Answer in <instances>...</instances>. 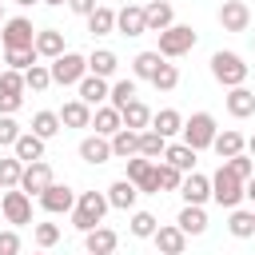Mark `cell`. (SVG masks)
I'll return each mask as SVG.
<instances>
[{
	"mask_svg": "<svg viewBox=\"0 0 255 255\" xmlns=\"http://www.w3.org/2000/svg\"><path fill=\"white\" fill-rule=\"evenodd\" d=\"M108 191H80V199H76V207H72V227L76 231H92V227H100L104 223V215H108Z\"/></svg>",
	"mask_w": 255,
	"mask_h": 255,
	"instance_id": "cell-1",
	"label": "cell"
},
{
	"mask_svg": "<svg viewBox=\"0 0 255 255\" xmlns=\"http://www.w3.org/2000/svg\"><path fill=\"white\" fill-rule=\"evenodd\" d=\"M247 64H243V56L239 52H215L211 56V76H215V84H223V88H239V84H247Z\"/></svg>",
	"mask_w": 255,
	"mask_h": 255,
	"instance_id": "cell-2",
	"label": "cell"
},
{
	"mask_svg": "<svg viewBox=\"0 0 255 255\" xmlns=\"http://www.w3.org/2000/svg\"><path fill=\"white\" fill-rule=\"evenodd\" d=\"M195 40H199V36H195L191 24H171V28L159 32V48H155V52H159L163 60H179V56H187V52L195 48Z\"/></svg>",
	"mask_w": 255,
	"mask_h": 255,
	"instance_id": "cell-3",
	"label": "cell"
},
{
	"mask_svg": "<svg viewBox=\"0 0 255 255\" xmlns=\"http://www.w3.org/2000/svg\"><path fill=\"white\" fill-rule=\"evenodd\" d=\"M211 199L219 203V207H239L247 195H243V179L235 175V171H227V163H219V171L211 175Z\"/></svg>",
	"mask_w": 255,
	"mask_h": 255,
	"instance_id": "cell-4",
	"label": "cell"
},
{
	"mask_svg": "<svg viewBox=\"0 0 255 255\" xmlns=\"http://www.w3.org/2000/svg\"><path fill=\"white\" fill-rule=\"evenodd\" d=\"M48 68H52V84H60V88H76V84L88 76V56H80V52H64V56L48 60Z\"/></svg>",
	"mask_w": 255,
	"mask_h": 255,
	"instance_id": "cell-5",
	"label": "cell"
},
{
	"mask_svg": "<svg viewBox=\"0 0 255 255\" xmlns=\"http://www.w3.org/2000/svg\"><path fill=\"white\" fill-rule=\"evenodd\" d=\"M183 143L187 147H195V151H203V147H211L215 143V135H219V128H215V116L211 112H195L191 120H183Z\"/></svg>",
	"mask_w": 255,
	"mask_h": 255,
	"instance_id": "cell-6",
	"label": "cell"
},
{
	"mask_svg": "<svg viewBox=\"0 0 255 255\" xmlns=\"http://www.w3.org/2000/svg\"><path fill=\"white\" fill-rule=\"evenodd\" d=\"M0 215H4V223H12V227L32 223V195L20 191V187H8V191L0 195Z\"/></svg>",
	"mask_w": 255,
	"mask_h": 255,
	"instance_id": "cell-7",
	"label": "cell"
},
{
	"mask_svg": "<svg viewBox=\"0 0 255 255\" xmlns=\"http://www.w3.org/2000/svg\"><path fill=\"white\" fill-rule=\"evenodd\" d=\"M36 32H40V28H32L28 16H12V20L0 24V40H4V48H36Z\"/></svg>",
	"mask_w": 255,
	"mask_h": 255,
	"instance_id": "cell-8",
	"label": "cell"
},
{
	"mask_svg": "<svg viewBox=\"0 0 255 255\" xmlns=\"http://www.w3.org/2000/svg\"><path fill=\"white\" fill-rule=\"evenodd\" d=\"M128 163V179L139 187V195H159V183H155V159H147V155H131V159H124Z\"/></svg>",
	"mask_w": 255,
	"mask_h": 255,
	"instance_id": "cell-9",
	"label": "cell"
},
{
	"mask_svg": "<svg viewBox=\"0 0 255 255\" xmlns=\"http://www.w3.org/2000/svg\"><path fill=\"white\" fill-rule=\"evenodd\" d=\"M56 183V175H52V163L48 159H36V163H24V175H20V191H28V195H44L48 187Z\"/></svg>",
	"mask_w": 255,
	"mask_h": 255,
	"instance_id": "cell-10",
	"label": "cell"
},
{
	"mask_svg": "<svg viewBox=\"0 0 255 255\" xmlns=\"http://www.w3.org/2000/svg\"><path fill=\"white\" fill-rule=\"evenodd\" d=\"M219 28H223V32H247V28H251V8H247V0H223V4H219Z\"/></svg>",
	"mask_w": 255,
	"mask_h": 255,
	"instance_id": "cell-11",
	"label": "cell"
},
{
	"mask_svg": "<svg viewBox=\"0 0 255 255\" xmlns=\"http://www.w3.org/2000/svg\"><path fill=\"white\" fill-rule=\"evenodd\" d=\"M116 32L128 36V40L143 36V32H147V12H143V4H124V8L116 12Z\"/></svg>",
	"mask_w": 255,
	"mask_h": 255,
	"instance_id": "cell-12",
	"label": "cell"
},
{
	"mask_svg": "<svg viewBox=\"0 0 255 255\" xmlns=\"http://www.w3.org/2000/svg\"><path fill=\"white\" fill-rule=\"evenodd\" d=\"M76 191L68 187V183H52L44 195H40V207L48 211V215H72V207H76Z\"/></svg>",
	"mask_w": 255,
	"mask_h": 255,
	"instance_id": "cell-13",
	"label": "cell"
},
{
	"mask_svg": "<svg viewBox=\"0 0 255 255\" xmlns=\"http://www.w3.org/2000/svg\"><path fill=\"white\" fill-rule=\"evenodd\" d=\"M151 243H155V251H159V255H183L187 235H183V227H179V223H159V227H155V235H151Z\"/></svg>",
	"mask_w": 255,
	"mask_h": 255,
	"instance_id": "cell-14",
	"label": "cell"
},
{
	"mask_svg": "<svg viewBox=\"0 0 255 255\" xmlns=\"http://www.w3.org/2000/svg\"><path fill=\"white\" fill-rule=\"evenodd\" d=\"M80 159H84V163H92V167H96V163L116 159V155H112V139H108V135H100V131L84 135V139H80Z\"/></svg>",
	"mask_w": 255,
	"mask_h": 255,
	"instance_id": "cell-15",
	"label": "cell"
},
{
	"mask_svg": "<svg viewBox=\"0 0 255 255\" xmlns=\"http://www.w3.org/2000/svg\"><path fill=\"white\" fill-rule=\"evenodd\" d=\"M179 195H183V203H207L211 199V175H199V171H187L183 175V183H179Z\"/></svg>",
	"mask_w": 255,
	"mask_h": 255,
	"instance_id": "cell-16",
	"label": "cell"
},
{
	"mask_svg": "<svg viewBox=\"0 0 255 255\" xmlns=\"http://www.w3.org/2000/svg\"><path fill=\"white\" fill-rule=\"evenodd\" d=\"M116 247H120V235H116L112 227L100 223V227L84 231V251H88V255H112Z\"/></svg>",
	"mask_w": 255,
	"mask_h": 255,
	"instance_id": "cell-17",
	"label": "cell"
},
{
	"mask_svg": "<svg viewBox=\"0 0 255 255\" xmlns=\"http://www.w3.org/2000/svg\"><path fill=\"white\" fill-rule=\"evenodd\" d=\"M76 88H80V100H84V104H92V108L108 104V96H112V84H108L104 76H92V72H88Z\"/></svg>",
	"mask_w": 255,
	"mask_h": 255,
	"instance_id": "cell-18",
	"label": "cell"
},
{
	"mask_svg": "<svg viewBox=\"0 0 255 255\" xmlns=\"http://www.w3.org/2000/svg\"><path fill=\"white\" fill-rule=\"evenodd\" d=\"M135 199H139V187L124 175V179H116L112 187H108V203L116 207V211H135Z\"/></svg>",
	"mask_w": 255,
	"mask_h": 255,
	"instance_id": "cell-19",
	"label": "cell"
},
{
	"mask_svg": "<svg viewBox=\"0 0 255 255\" xmlns=\"http://www.w3.org/2000/svg\"><path fill=\"white\" fill-rule=\"evenodd\" d=\"M92 112H96V108L76 96V100H68V104L60 108V124H64V128H92Z\"/></svg>",
	"mask_w": 255,
	"mask_h": 255,
	"instance_id": "cell-20",
	"label": "cell"
},
{
	"mask_svg": "<svg viewBox=\"0 0 255 255\" xmlns=\"http://www.w3.org/2000/svg\"><path fill=\"white\" fill-rule=\"evenodd\" d=\"M143 12H147V32H155V36L175 24V8L167 0H151V4H143Z\"/></svg>",
	"mask_w": 255,
	"mask_h": 255,
	"instance_id": "cell-21",
	"label": "cell"
},
{
	"mask_svg": "<svg viewBox=\"0 0 255 255\" xmlns=\"http://www.w3.org/2000/svg\"><path fill=\"white\" fill-rule=\"evenodd\" d=\"M36 52H40V60L64 56V52H68V48H64V32H60V28H40V32H36Z\"/></svg>",
	"mask_w": 255,
	"mask_h": 255,
	"instance_id": "cell-22",
	"label": "cell"
},
{
	"mask_svg": "<svg viewBox=\"0 0 255 255\" xmlns=\"http://www.w3.org/2000/svg\"><path fill=\"white\" fill-rule=\"evenodd\" d=\"M92 128L100 131V135H116L120 128H124V116H120V108H112V104H100L96 112H92Z\"/></svg>",
	"mask_w": 255,
	"mask_h": 255,
	"instance_id": "cell-23",
	"label": "cell"
},
{
	"mask_svg": "<svg viewBox=\"0 0 255 255\" xmlns=\"http://www.w3.org/2000/svg\"><path fill=\"white\" fill-rule=\"evenodd\" d=\"M211 151H215L219 159H231V155H239V151H247V139H243V131H235V128H223V131L215 135V143H211Z\"/></svg>",
	"mask_w": 255,
	"mask_h": 255,
	"instance_id": "cell-24",
	"label": "cell"
},
{
	"mask_svg": "<svg viewBox=\"0 0 255 255\" xmlns=\"http://www.w3.org/2000/svg\"><path fill=\"white\" fill-rule=\"evenodd\" d=\"M227 112L235 116V120H247V116H255V92L251 88H227Z\"/></svg>",
	"mask_w": 255,
	"mask_h": 255,
	"instance_id": "cell-25",
	"label": "cell"
},
{
	"mask_svg": "<svg viewBox=\"0 0 255 255\" xmlns=\"http://www.w3.org/2000/svg\"><path fill=\"white\" fill-rule=\"evenodd\" d=\"M88 72H92V76H104V80H112V76L120 72V56H116L112 48H96V52L88 56Z\"/></svg>",
	"mask_w": 255,
	"mask_h": 255,
	"instance_id": "cell-26",
	"label": "cell"
},
{
	"mask_svg": "<svg viewBox=\"0 0 255 255\" xmlns=\"http://www.w3.org/2000/svg\"><path fill=\"white\" fill-rule=\"evenodd\" d=\"M120 116H124V128H131V131H147V128H151V116H155V112H151V108H147V104H143V100L135 96V100H131V104H128V108L120 112Z\"/></svg>",
	"mask_w": 255,
	"mask_h": 255,
	"instance_id": "cell-27",
	"label": "cell"
},
{
	"mask_svg": "<svg viewBox=\"0 0 255 255\" xmlns=\"http://www.w3.org/2000/svg\"><path fill=\"white\" fill-rule=\"evenodd\" d=\"M44 143H48V139H40L36 131H24V135L12 143V155L24 159V163H36V159H44Z\"/></svg>",
	"mask_w": 255,
	"mask_h": 255,
	"instance_id": "cell-28",
	"label": "cell"
},
{
	"mask_svg": "<svg viewBox=\"0 0 255 255\" xmlns=\"http://www.w3.org/2000/svg\"><path fill=\"white\" fill-rule=\"evenodd\" d=\"M175 223L183 227V235H203V231H207V211H203L199 203H183Z\"/></svg>",
	"mask_w": 255,
	"mask_h": 255,
	"instance_id": "cell-29",
	"label": "cell"
},
{
	"mask_svg": "<svg viewBox=\"0 0 255 255\" xmlns=\"http://www.w3.org/2000/svg\"><path fill=\"white\" fill-rule=\"evenodd\" d=\"M151 128H155L163 139H171V135H179V131H183V116H179L175 108H159V112L151 116Z\"/></svg>",
	"mask_w": 255,
	"mask_h": 255,
	"instance_id": "cell-30",
	"label": "cell"
},
{
	"mask_svg": "<svg viewBox=\"0 0 255 255\" xmlns=\"http://www.w3.org/2000/svg\"><path fill=\"white\" fill-rule=\"evenodd\" d=\"M112 155H116V159H131V155H139V131L120 128V131L112 135Z\"/></svg>",
	"mask_w": 255,
	"mask_h": 255,
	"instance_id": "cell-31",
	"label": "cell"
},
{
	"mask_svg": "<svg viewBox=\"0 0 255 255\" xmlns=\"http://www.w3.org/2000/svg\"><path fill=\"white\" fill-rule=\"evenodd\" d=\"M195 155H199V151H195V147H187L183 139H179V143H167V151H163V159H167L171 167H179L183 175H187V171H195Z\"/></svg>",
	"mask_w": 255,
	"mask_h": 255,
	"instance_id": "cell-32",
	"label": "cell"
},
{
	"mask_svg": "<svg viewBox=\"0 0 255 255\" xmlns=\"http://www.w3.org/2000/svg\"><path fill=\"white\" fill-rule=\"evenodd\" d=\"M88 32H92V36H112V32H116V8L100 4V8L88 16Z\"/></svg>",
	"mask_w": 255,
	"mask_h": 255,
	"instance_id": "cell-33",
	"label": "cell"
},
{
	"mask_svg": "<svg viewBox=\"0 0 255 255\" xmlns=\"http://www.w3.org/2000/svg\"><path fill=\"white\" fill-rule=\"evenodd\" d=\"M227 231H231L235 239H251V235H255V211H239V207H231V215H227Z\"/></svg>",
	"mask_w": 255,
	"mask_h": 255,
	"instance_id": "cell-34",
	"label": "cell"
},
{
	"mask_svg": "<svg viewBox=\"0 0 255 255\" xmlns=\"http://www.w3.org/2000/svg\"><path fill=\"white\" fill-rule=\"evenodd\" d=\"M159 64H163V56H159L155 48H151V52H139V56L131 60V76H135V80H151V76L159 72Z\"/></svg>",
	"mask_w": 255,
	"mask_h": 255,
	"instance_id": "cell-35",
	"label": "cell"
},
{
	"mask_svg": "<svg viewBox=\"0 0 255 255\" xmlns=\"http://www.w3.org/2000/svg\"><path fill=\"white\" fill-rule=\"evenodd\" d=\"M4 64L16 72H28L32 64H40V52L36 48H4Z\"/></svg>",
	"mask_w": 255,
	"mask_h": 255,
	"instance_id": "cell-36",
	"label": "cell"
},
{
	"mask_svg": "<svg viewBox=\"0 0 255 255\" xmlns=\"http://www.w3.org/2000/svg\"><path fill=\"white\" fill-rule=\"evenodd\" d=\"M60 112H36L32 116V131L40 135V139H52V135H60Z\"/></svg>",
	"mask_w": 255,
	"mask_h": 255,
	"instance_id": "cell-37",
	"label": "cell"
},
{
	"mask_svg": "<svg viewBox=\"0 0 255 255\" xmlns=\"http://www.w3.org/2000/svg\"><path fill=\"white\" fill-rule=\"evenodd\" d=\"M163 151H167V139H163L155 128L139 131V155H147V159H163Z\"/></svg>",
	"mask_w": 255,
	"mask_h": 255,
	"instance_id": "cell-38",
	"label": "cell"
},
{
	"mask_svg": "<svg viewBox=\"0 0 255 255\" xmlns=\"http://www.w3.org/2000/svg\"><path fill=\"white\" fill-rule=\"evenodd\" d=\"M155 183H159V191H179L183 171H179V167H171L167 159H155Z\"/></svg>",
	"mask_w": 255,
	"mask_h": 255,
	"instance_id": "cell-39",
	"label": "cell"
},
{
	"mask_svg": "<svg viewBox=\"0 0 255 255\" xmlns=\"http://www.w3.org/2000/svg\"><path fill=\"white\" fill-rule=\"evenodd\" d=\"M155 227H159V219H155L151 211H131V219H128V231H131L135 239H151Z\"/></svg>",
	"mask_w": 255,
	"mask_h": 255,
	"instance_id": "cell-40",
	"label": "cell"
},
{
	"mask_svg": "<svg viewBox=\"0 0 255 255\" xmlns=\"http://www.w3.org/2000/svg\"><path fill=\"white\" fill-rule=\"evenodd\" d=\"M131 100H135V76H128V80H116V84H112V96H108V104L124 112Z\"/></svg>",
	"mask_w": 255,
	"mask_h": 255,
	"instance_id": "cell-41",
	"label": "cell"
},
{
	"mask_svg": "<svg viewBox=\"0 0 255 255\" xmlns=\"http://www.w3.org/2000/svg\"><path fill=\"white\" fill-rule=\"evenodd\" d=\"M24 84H28V92H48L52 88V68L48 64H32L24 72Z\"/></svg>",
	"mask_w": 255,
	"mask_h": 255,
	"instance_id": "cell-42",
	"label": "cell"
},
{
	"mask_svg": "<svg viewBox=\"0 0 255 255\" xmlns=\"http://www.w3.org/2000/svg\"><path fill=\"white\" fill-rule=\"evenodd\" d=\"M151 88H155V92H175V88H179V68L163 60V64H159V72L151 76Z\"/></svg>",
	"mask_w": 255,
	"mask_h": 255,
	"instance_id": "cell-43",
	"label": "cell"
},
{
	"mask_svg": "<svg viewBox=\"0 0 255 255\" xmlns=\"http://www.w3.org/2000/svg\"><path fill=\"white\" fill-rule=\"evenodd\" d=\"M20 175H24V159L4 155V159H0V183H4V191H8V187H20Z\"/></svg>",
	"mask_w": 255,
	"mask_h": 255,
	"instance_id": "cell-44",
	"label": "cell"
},
{
	"mask_svg": "<svg viewBox=\"0 0 255 255\" xmlns=\"http://www.w3.org/2000/svg\"><path fill=\"white\" fill-rule=\"evenodd\" d=\"M223 163H227V171H235L243 183L255 175V155H251V151H239V155H231V159H223Z\"/></svg>",
	"mask_w": 255,
	"mask_h": 255,
	"instance_id": "cell-45",
	"label": "cell"
},
{
	"mask_svg": "<svg viewBox=\"0 0 255 255\" xmlns=\"http://www.w3.org/2000/svg\"><path fill=\"white\" fill-rule=\"evenodd\" d=\"M32 239H36L40 251H48V247L60 243V227H56V223H32Z\"/></svg>",
	"mask_w": 255,
	"mask_h": 255,
	"instance_id": "cell-46",
	"label": "cell"
},
{
	"mask_svg": "<svg viewBox=\"0 0 255 255\" xmlns=\"http://www.w3.org/2000/svg\"><path fill=\"white\" fill-rule=\"evenodd\" d=\"M0 92H16V96H24V92H28V84H24V72H16V68H4V72H0Z\"/></svg>",
	"mask_w": 255,
	"mask_h": 255,
	"instance_id": "cell-47",
	"label": "cell"
},
{
	"mask_svg": "<svg viewBox=\"0 0 255 255\" xmlns=\"http://www.w3.org/2000/svg\"><path fill=\"white\" fill-rule=\"evenodd\" d=\"M20 135H24V128H20L12 116H0V147H12Z\"/></svg>",
	"mask_w": 255,
	"mask_h": 255,
	"instance_id": "cell-48",
	"label": "cell"
},
{
	"mask_svg": "<svg viewBox=\"0 0 255 255\" xmlns=\"http://www.w3.org/2000/svg\"><path fill=\"white\" fill-rule=\"evenodd\" d=\"M24 108V96H16V92H0V116H16Z\"/></svg>",
	"mask_w": 255,
	"mask_h": 255,
	"instance_id": "cell-49",
	"label": "cell"
},
{
	"mask_svg": "<svg viewBox=\"0 0 255 255\" xmlns=\"http://www.w3.org/2000/svg\"><path fill=\"white\" fill-rule=\"evenodd\" d=\"M0 255H20V235L8 227V231H0Z\"/></svg>",
	"mask_w": 255,
	"mask_h": 255,
	"instance_id": "cell-50",
	"label": "cell"
},
{
	"mask_svg": "<svg viewBox=\"0 0 255 255\" xmlns=\"http://www.w3.org/2000/svg\"><path fill=\"white\" fill-rule=\"evenodd\" d=\"M96 8H100L96 0H68V12H76V16H84V20H88Z\"/></svg>",
	"mask_w": 255,
	"mask_h": 255,
	"instance_id": "cell-51",
	"label": "cell"
},
{
	"mask_svg": "<svg viewBox=\"0 0 255 255\" xmlns=\"http://www.w3.org/2000/svg\"><path fill=\"white\" fill-rule=\"evenodd\" d=\"M243 195H247V199H251V203H255V175H251V179H247V183H243Z\"/></svg>",
	"mask_w": 255,
	"mask_h": 255,
	"instance_id": "cell-52",
	"label": "cell"
},
{
	"mask_svg": "<svg viewBox=\"0 0 255 255\" xmlns=\"http://www.w3.org/2000/svg\"><path fill=\"white\" fill-rule=\"evenodd\" d=\"M12 4H20V8H32V4H40V0H12Z\"/></svg>",
	"mask_w": 255,
	"mask_h": 255,
	"instance_id": "cell-53",
	"label": "cell"
},
{
	"mask_svg": "<svg viewBox=\"0 0 255 255\" xmlns=\"http://www.w3.org/2000/svg\"><path fill=\"white\" fill-rule=\"evenodd\" d=\"M40 4H48V8H60V4H68V0H40Z\"/></svg>",
	"mask_w": 255,
	"mask_h": 255,
	"instance_id": "cell-54",
	"label": "cell"
},
{
	"mask_svg": "<svg viewBox=\"0 0 255 255\" xmlns=\"http://www.w3.org/2000/svg\"><path fill=\"white\" fill-rule=\"evenodd\" d=\"M247 151H251V155H255V135H251V139H247Z\"/></svg>",
	"mask_w": 255,
	"mask_h": 255,
	"instance_id": "cell-55",
	"label": "cell"
},
{
	"mask_svg": "<svg viewBox=\"0 0 255 255\" xmlns=\"http://www.w3.org/2000/svg\"><path fill=\"white\" fill-rule=\"evenodd\" d=\"M251 52H255V32H251Z\"/></svg>",
	"mask_w": 255,
	"mask_h": 255,
	"instance_id": "cell-56",
	"label": "cell"
},
{
	"mask_svg": "<svg viewBox=\"0 0 255 255\" xmlns=\"http://www.w3.org/2000/svg\"><path fill=\"white\" fill-rule=\"evenodd\" d=\"M0 24H4V4H0Z\"/></svg>",
	"mask_w": 255,
	"mask_h": 255,
	"instance_id": "cell-57",
	"label": "cell"
},
{
	"mask_svg": "<svg viewBox=\"0 0 255 255\" xmlns=\"http://www.w3.org/2000/svg\"><path fill=\"white\" fill-rule=\"evenodd\" d=\"M0 195H4V183H0Z\"/></svg>",
	"mask_w": 255,
	"mask_h": 255,
	"instance_id": "cell-58",
	"label": "cell"
},
{
	"mask_svg": "<svg viewBox=\"0 0 255 255\" xmlns=\"http://www.w3.org/2000/svg\"><path fill=\"white\" fill-rule=\"evenodd\" d=\"M36 255H44V251H36Z\"/></svg>",
	"mask_w": 255,
	"mask_h": 255,
	"instance_id": "cell-59",
	"label": "cell"
},
{
	"mask_svg": "<svg viewBox=\"0 0 255 255\" xmlns=\"http://www.w3.org/2000/svg\"><path fill=\"white\" fill-rule=\"evenodd\" d=\"M147 4H151V0H147Z\"/></svg>",
	"mask_w": 255,
	"mask_h": 255,
	"instance_id": "cell-60",
	"label": "cell"
}]
</instances>
